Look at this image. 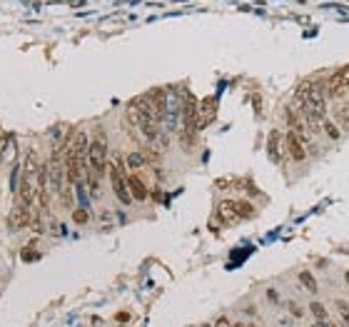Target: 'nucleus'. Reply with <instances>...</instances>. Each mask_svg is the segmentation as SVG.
<instances>
[{
  "label": "nucleus",
  "instance_id": "15",
  "mask_svg": "<svg viewBox=\"0 0 349 327\" xmlns=\"http://www.w3.org/2000/svg\"><path fill=\"white\" fill-rule=\"evenodd\" d=\"M337 310H339V315H342V320L349 325V305L344 302V300H337Z\"/></svg>",
  "mask_w": 349,
  "mask_h": 327
},
{
  "label": "nucleus",
  "instance_id": "1",
  "mask_svg": "<svg viewBox=\"0 0 349 327\" xmlns=\"http://www.w3.org/2000/svg\"><path fill=\"white\" fill-rule=\"evenodd\" d=\"M107 173H110V185H112L115 198H117L122 205H130V203H132V195H130V185H127L125 160H122V155H120V152L112 157V162L107 165Z\"/></svg>",
  "mask_w": 349,
  "mask_h": 327
},
{
  "label": "nucleus",
  "instance_id": "23",
  "mask_svg": "<svg viewBox=\"0 0 349 327\" xmlns=\"http://www.w3.org/2000/svg\"><path fill=\"white\" fill-rule=\"evenodd\" d=\"M205 327H212V325H205Z\"/></svg>",
  "mask_w": 349,
  "mask_h": 327
},
{
  "label": "nucleus",
  "instance_id": "16",
  "mask_svg": "<svg viewBox=\"0 0 349 327\" xmlns=\"http://www.w3.org/2000/svg\"><path fill=\"white\" fill-rule=\"evenodd\" d=\"M215 327H235V325H230V320H227V317H220V320L215 322Z\"/></svg>",
  "mask_w": 349,
  "mask_h": 327
},
{
  "label": "nucleus",
  "instance_id": "8",
  "mask_svg": "<svg viewBox=\"0 0 349 327\" xmlns=\"http://www.w3.org/2000/svg\"><path fill=\"white\" fill-rule=\"evenodd\" d=\"M334 122L344 130H349V103H337L334 105Z\"/></svg>",
  "mask_w": 349,
  "mask_h": 327
},
{
  "label": "nucleus",
  "instance_id": "14",
  "mask_svg": "<svg viewBox=\"0 0 349 327\" xmlns=\"http://www.w3.org/2000/svg\"><path fill=\"white\" fill-rule=\"evenodd\" d=\"M73 220H75L78 225H85V222L90 220V215H87L85 208H78V210H73Z\"/></svg>",
  "mask_w": 349,
  "mask_h": 327
},
{
  "label": "nucleus",
  "instance_id": "5",
  "mask_svg": "<svg viewBox=\"0 0 349 327\" xmlns=\"http://www.w3.org/2000/svg\"><path fill=\"white\" fill-rule=\"evenodd\" d=\"M127 185H130V195H132V200H147L150 198V190H147V185L142 183V178L140 175H127Z\"/></svg>",
  "mask_w": 349,
  "mask_h": 327
},
{
  "label": "nucleus",
  "instance_id": "17",
  "mask_svg": "<svg viewBox=\"0 0 349 327\" xmlns=\"http://www.w3.org/2000/svg\"><path fill=\"white\" fill-rule=\"evenodd\" d=\"M289 310H292V315H294V317H302V307H299V305H294V302H292V305H289Z\"/></svg>",
  "mask_w": 349,
  "mask_h": 327
},
{
  "label": "nucleus",
  "instance_id": "18",
  "mask_svg": "<svg viewBox=\"0 0 349 327\" xmlns=\"http://www.w3.org/2000/svg\"><path fill=\"white\" fill-rule=\"evenodd\" d=\"M5 150V137H3V127H0V152Z\"/></svg>",
  "mask_w": 349,
  "mask_h": 327
},
{
  "label": "nucleus",
  "instance_id": "19",
  "mask_svg": "<svg viewBox=\"0 0 349 327\" xmlns=\"http://www.w3.org/2000/svg\"><path fill=\"white\" fill-rule=\"evenodd\" d=\"M319 325H322V327H337V325H334V322H329V320H324V322H319Z\"/></svg>",
  "mask_w": 349,
  "mask_h": 327
},
{
  "label": "nucleus",
  "instance_id": "22",
  "mask_svg": "<svg viewBox=\"0 0 349 327\" xmlns=\"http://www.w3.org/2000/svg\"><path fill=\"white\" fill-rule=\"evenodd\" d=\"M312 327H322V325H319V322H317V325H312Z\"/></svg>",
  "mask_w": 349,
  "mask_h": 327
},
{
  "label": "nucleus",
  "instance_id": "21",
  "mask_svg": "<svg viewBox=\"0 0 349 327\" xmlns=\"http://www.w3.org/2000/svg\"><path fill=\"white\" fill-rule=\"evenodd\" d=\"M235 327H252V325H245V322H237Z\"/></svg>",
  "mask_w": 349,
  "mask_h": 327
},
{
  "label": "nucleus",
  "instance_id": "10",
  "mask_svg": "<svg viewBox=\"0 0 349 327\" xmlns=\"http://www.w3.org/2000/svg\"><path fill=\"white\" fill-rule=\"evenodd\" d=\"M125 162H127V168L130 170H140L142 165H147V160H145V152L140 150V152H130L127 157H125Z\"/></svg>",
  "mask_w": 349,
  "mask_h": 327
},
{
  "label": "nucleus",
  "instance_id": "7",
  "mask_svg": "<svg viewBox=\"0 0 349 327\" xmlns=\"http://www.w3.org/2000/svg\"><path fill=\"white\" fill-rule=\"evenodd\" d=\"M215 108H217V103H215L212 98H205V100H202V105H200V130L207 127V125L215 120Z\"/></svg>",
  "mask_w": 349,
  "mask_h": 327
},
{
  "label": "nucleus",
  "instance_id": "20",
  "mask_svg": "<svg viewBox=\"0 0 349 327\" xmlns=\"http://www.w3.org/2000/svg\"><path fill=\"white\" fill-rule=\"evenodd\" d=\"M344 282H347V285H349V270H347V272H344Z\"/></svg>",
  "mask_w": 349,
  "mask_h": 327
},
{
  "label": "nucleus",
  "instance_id": "11",
  "mask_svg": "<svg viewBox=\"0 0 349 327\" xmlns=\"http://www.w3.org/2000/svg\"><path fill=\"white\" fill-rule=\"evenodd\" d=\"M299 282H302L309 292H317V280H314V275H312L309 270H302V272H299Z\"/></svg>",
  "mask_w": 349,
  "mask_h": 327
},
{
  "label": "nucleus",
  "instance_id": "12",
  "mask_svg": "<svg viewBox=\"0 0 349 327\" xmlns=\"http://www.w3.org/2000/svg\"><path fill=\"white\" fill-rule=\"evenodd\" d=\"M309 312H312L319 322H324V320H327V307H324L322 302H312V305H309Z\"/></svg>",
  "mask_w": 349,
  "mask_h": 327
},
{
  "label": "nucleus",
  "instance_id": "4",
  "mask_svg": "<svg viewBox=\"0 0 349 327\" xmlns=\"http://www.w3.org/2000/svg\"><path fill=\"white\" fill-rule=\"evenodd\" d=\"M267 152H269V160L272 162H279L282 155L287 152L282 147V132L279 130H269V137H267Z\"/></svg>",
  "mask_w": 349,
  "mask_h": 327
},
{
  "label": "nucleus",
  "instance_id": "2",
  "mask_svg": "<svg viewBox=\"0 0 349 327\" xmlns=\"http://www.w3.org/2000/svg\"><path fill=\"white\" fill-rule=\"evenodd\" d=\"M105 170H107V140L102 132H97V137L90 140V147H87V173L85 175L102 178Z\"/></svg>",
  "mask_w": 349,
  "mask_h": 327
},
{
  "label": "nucleus",
  "instance_id": "13",
  "mask_svg": "<svg viewBox=\"0 0 349 327\" xmlns=\"http://www.w3.org/2000/svg\"><path fill=\"white\" fill-rule=\"evenodd\" d=\"M235 210H237V218H250L255 213V208L250 203H235Z\"/></svg>",
  "mask_w": 349,
  "mask_h": 327
},
{
  "label": "nucleus",
  "instance_id": "9",
  "mask_svg": "<svg viewBox=\"0 0 349 327\" xmlns=\"http://www.w3.org/2000/svg\"><path fill=\"white\" fill-rule=\"evenodd\" d=\"M322 130H324V135H327L329 140H334V142H337V140H342V135H344V132H342V127H339L334 120H329V117H324V120H322Z\"/></svg>",
  "mask_w": 349,
  "mask_h": 327
},
{
  "label": "nucleus",
  "instance_id": "3",
  "mask_svg": "<svg viewBox=\"0 0 349 327\" xmlns=\"http://www.w3.org/2000/svg\"><path fill=\"white\" fill-rule=\"evenodd\" d=\"M284 150H287V155L294 162H304L307 160V142L302 137H297L292 130H287V135H284Z\"/></svg>",
  "mask_w": 349,
  "mask_h": 327
},
{
  "label": "nucleus",
  "instance_id": "6",
  "mask_svg": "<svg viewBox=\"0 0 349 327\" xmlns=\"http://www.w3.org/2000/svg\"><path fill=\"white\" fill-rule=\"evenodd\" d=\"M147 98H150V103H152V108H155L157 117L162 120V117H165V112H167V93H165L162 88H155Z\"/></svg>",
  "mask_w": 349,
  "mask_h": 327
}]
</instances>
